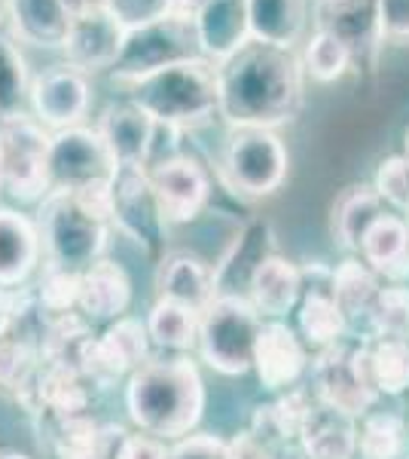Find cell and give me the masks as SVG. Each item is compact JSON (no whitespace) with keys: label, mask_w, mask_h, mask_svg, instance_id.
<instances>
[{"label":"cell","mask_w":409,"mask_h":459,"mask_svg":"<svg viewBox=\"0 0 409 459\" xmlns=\"http://www.w3.org/2000/svg\"><path fill=\"white\" fill-rule=\"evenodd\" d=\"M376 19L382 40L409 43V0H376Z\"/></svg>","instance_id":"cell-41"},{"label":"cell","mask_w":409,"mask_h":459,"mask_svg":"<svg viewBox=\"0 0 409 459\" xmlns=\"http://www.w3.org/2000/svg\"><path fill=\"white\" fill-rule=\"evenodd\" d=\"M159 298L183 303L192 313L202 316V309L217 298V294H214L211 270H208L199 257L171 255L159 270Z\"/></svg>","instance_id":"cell-26"},{"label":"cell","mask_w":409,"mask_h":459,"mask_svg":"<svg viewBox=\"0 0 409 459\" xmlns=\"http://www.w3.org/2000/svg\"><path fill=\"white\" fill-rule=\"evenodd\" d=\"M168 459H235L233 444L214 435H187L168 450Z\"/></svg>","instance_id":"cell-42"},{"label":"cell","mask_w":409,"mask_h":459,"mask_svg":"<svg viewBox=\"0 0 409 459\" xmlns=\"http://www.w3.org/2000/svg\"><path fill=\"white\" fill-rule=\"evenodd\" d=\"M311 22L321 31L337 34L352 49L354 62H361L363 56H373L385 43L382 34H379L376 0H345V4H324V0H318Z\"/></svg>","instance_id":"cell-18"},{"label":"cell","mask_w":409,"mask_h":459,"mask_svg":"<svg viewBox=\"0 0 409 459\" xmlns=\"http://www.w3.org/2000/svg\"><path fill=\"white\" fill-rule=\"evenodd\" d=\"M192 19L202 58L211 65L226 62L251 40L248 0H202L192 10Z\"/></svg>","instance_id":"cell-16"},{"label":"cell","mask_w":409,"mask_h":459,"mask_svg":"<svg viewBox=\"0 0 409 459\" xmlns=\"http://www.w3.org/2000/svg\"><path fill=\"white\" fill-rule=\"evenodd\" d=\"M150 175L153 196L159 203L162 221L171 224H187L199 218V212L208 205L211 196V181L208 172L190 157H168L147 169Z\"/></svg>","instance_id":"cell-11"},{"label":"cell","mask_w":409,"mask_h":459,"mask_svg":"<svg viewBox=\"0 0 409 459\" xmlns=\"http://www.w3.org/2000/svg\"><path fill=\"white\" fill-rule=\"evenodd\" d=\"M147 334L166 350L183 352L199 343V313H192L183 303L159 298L147 318Z\"/></svg>","instance_id":"cell-31"},{"label":"cell","mask_w":409,"mask_h":459,"mask_svg":"<svg viewBox=\"0 0 409 459\" xmlns=\"http://www.w3.org/2000/svg\"><path fill=\"white\" fill-rule=\"evenodd\" d=\"M132 300V282L114 261H95L80 273V303L89 318H120Z\"/></svg>","instance_id":"cell-24"},{"label":"cell","mask_w":409,"mask_h":459,"mask_svg":"<svg viewBox=\"0 0 409 459\" xmlns=\"http://www.w3.org/2000/svg\"><path fill=\"white\" fill-rule=\"evenodd\" d=\"M6 25L16 43L62 49L71 31V16L62 0H6Z\"/></svg>","instance_id":"cell-19"},{"label":"cell","mask_w":409,"mask_h":459,"mask_svg":"<svg viewBox=\"0 0 409 459\" xmlns=\"http://www.w3.org/2000/svg\"><path fill=\"white\" fill-rule=\"evenodd\" d=\"M6 153V190L19 203H43L52 190L49 181V142L52 132L31 114L0 126Z\"/></svg>","instance_id":"cell-8"},{"label":"cell","mask_w":409,"mask_h":459,"mask_svg":"<svg viewBox=\"0 0 409 459\" xmlns=\"http://www.w3.org/2000/svg\"><path fill=\"white\" fill-rule=\"evenodd\" d=\"M324 4H345V0H324Z\"/></svg>","instance_id":"cell-53"},{"label":"cell","mask_w":409,"mask_h":459,"mask_svg":"<svg viewBox=\"0 0 409 459\" xmlns=\"http://www.w3.org/2000/svg\"><path fill=\"white\" fill-rule=\"evenodd\" d=\"M220 120L229 129H278L306 101V68L296 49L248 40L217 65Z\"/></svg>","instance_id":"cell-1"},{"label":"cell","mask_w":409,"mask_h":459,"mask_svg":"<svg viewBox=\"0 0 409 459\" xmlns=\"http://www.w3.org/2000/svg\"><path fill=\"white\" fill-rule=\"evenodd\" d=\"M31 371V352L13 340H0V383L4 386H21Z\"/></svg>","instance_id":"cell-43"},{"label":"cell","mask_w":409,"mask_h":459,"mask_svg":"<svg viewBox=\"0 0 409 459\" xmlns=\"http://www.w3.org/2000/svg\"><path fill=\"white\" fill-rule=\"evenodd\" d=\"M302 454L309 459H354L358 454V432L352 417L321 407L311 411L306 429H302Z\"/></svg>","instance_id":"cell-28"},{"label":"cell","mask_w":409,"mask_h":459,"mask_svg":"<svg viewBox=\"0 0 409 459\" xmlns=\"http://www.w3.org/2000/svg\"><path fill=\"white\" fill-rule=\"evenodd\" d=\"M40 300L52 313H68L80 303V273H64L47 266V276L40 282Z\"/></svg>","instance_id":"cell-40"},{"label":"cell","mask_w":409,"mask_h":459,"mask_svg":"<svg viewBox=\"0 0 409 459\" xmlns=\"http://www.w3.org/2000/svg\"><path fill=\"white\" fill-rule=\"evenodd\" d=\"M129 417L159 441H181L196 429L205 407V386L190 359L144 361L125 389Z\"/></svg>","instance_id":"cell-2"},{"label":"cell","mask_w":409,"mask_h":459,"mask_svg":"<svg viewBox=\"0 0 409 459\" xmlns=\"http://www.w3.org/2000/svg\"><path fill=\"white\" fill-rule=\"evenodd\" d=\"M0 459H28V456H21V454H4Z\"/></svg>","instance_id":"cell-51"},{"label":"cell","mask_w":409,"mask_h":459,"mask_svg":"<svg viewBox=\"0 0 409 459\" xmlns=\"http://www.w3.org/2000/svg\"><path fill=\"white\" fill-rule=\"evenodd\" d=\"M0 190H6V153H4V135H0Z\"/></svg>","instance_id":"cell-46"},{"label":"cell","mask_w":409,"mask_h":459,"mask_svg":"<svg viewBox=\"0 0 409 459\" xmlns=\"http://www.w3.org/2000/svg\"><path fill=\"white\" fill-rule=\"evenodd\" d=\"M382 214H385V203L373 187H363V184L345 187L337 203H333V236H337L342 248L358 251L367 230Z\"/></svg>","instance_id":"cell-27"},{"label":"cell","mask_w":409,"mask_h":459,"mask_svg":"<svg viewBox=\"0 0 409 459\" xmlns=\"http://www.w3.org/2000/svg\"><path fill=\"white\" fill-rule=\"evenodd\" d=\"M373 190L382 196L385 205H391V209H397V212H409V157L406 153H397V157L379 162Z\"/></svg>","instance_id":"cell-38"},{"label":"cell","mask_w":409,"mask_h":459,"mask_svg":"<svg viewBox=\"0 0 409 459\" xmlns=\"http://www.w3.org/2000/svg\"><path fill=\"white\" fill-rule=\"evenodd\" d=\"M62 6L68 10V16H71V19H77V16H83V13H89L86 0H62Z\"/></svg>","instance_id":"cell-45"},{"label":"cell","mask_w":409,"mask_h":459,"mask_svg":"<svg viewBox=\"0 0 409 459\" xmlns=\"http://www.w3.org/2000/svg\"><path fill=\"white\" fill-rule=\"evenodd\" d=\"M318 377V395H321L324 407L342 413V417H361L367 413L376 402V392L370 386H363L352 368V352L330 346L321 352L315 368Z\"/></svg>","instance_id":"cell-17"},{"label":"cell","mask_w":409,"mask_h":459,"mask_svg":"<svg viewBox=\"0 0 409 459\" xmlns=\"http://www.w3.org/2000/svg\"><path fill=\"white\" fill-rule=\"evenodd\" d=\"M147 325L135 318H120L114 328L104 331L101 340H86L80 350V361L98 383H110L120 374L132 371L147 361Z\"/></svg>","instance_id":"cell-14"},{"label":"cell","mask_w":409,"mask_h":459,"mask_svg":"<svg viewBox=\"0 0 409 459\" xmlns=\"http://www.w3.org/2000/svg\"><path fill=\"white\" fill-rule=\"evenodd\" d=\"M125 28L110 16L107 10H89L83 16L71 19V31L62 53L64 65L77 68L80 74L110 71L123 53Z\"/></svg>","instance_id":"cell-13"},{"label":"cell","mask_w":409,"mask_h":459,"mask_svg":"<svg viewBox=\"0 0 409 459\" xmlns=\"http://www.w3.org/2000/svg\"><path fill=\"white\" fill-rule=\"evenodd\" d=\"M254 368L266 389L294 386L306 368V352H302L300 337L281 322L263 325L254 350Z\"/></svg>","instance_id":"cell-20"},{"label":"cell","mask_w":409,"mask_h":459,"mask_svg":"<svg viewBox=\"0 0 409 459\" xmlns=\"http://www.w3.org/2000/svg\"><path fill=\"white\" fill-rule=\"evenodd\" d=\"M287 147L275 129H229L223 172L244 196H272L287 178Z\"/></svg>","instance_id":"cell-7"},{"label":"cell","mask_w":409,"mask_h":459,"mask_svg":"<svg viewBox=\"0 0 409 459\" xmlns=\"http://www.w3.org/2000/svg\"><path fill=\"white\" fill-rule=\"evenodd\" d=\"M89 105H92L89 77L71 65H58L31 80V117L49 132L83 126Z\"/></svg>","instance_id":"cell-10"},{"label":"cell","mask_w":409,"mask_h":459,"mask_svg":"<svg viewBox=\"0 0 409 459\" xmlns=\"http://www.w3.org/2000/svg\"><path fill=\"white\" fill-rule=\"evenodd\" d=\"M40 246L52 270L83 273L107 246V221L95 218L77 203L71 190H49L40 203Z\"/></svg>","instance_id":"cell-4"},{"label":"cell","mask_w":409,"mask_h":459,"mask_svg":"<svg viewBox=\"0 0 409 459\" xmlns=\"http://www.w3.org/2000/svg\"><path fill=\"white\" fill-rule=\"evenodd\" d=\"M116 459H168L166 444L153 435H125L116 447Z\"/></svg>","instance_id":"cell-44"},{"label":"cell","mask_w":409,"mask_h":459,"mask_svg":"<svg viewBox=\"0 0 409 459\" xmlns=\"http://www.w3.org/2000/svg\"><path fill=\"white\" fill-rule=\"evenodd\" d=\"M192 58H202L192 10H171L168 16L150 22V25L125 31L123 53L110 68V80L114 86L132 83V80L171 68V65L192 62Z\"/></svg>","instance_id":"cell-5"},{"label":"cell","mask_w":409,"mask_h":459,"mask_svg":"<svg viewBox=\"0 0 409 459\" xmlns=\"http://www.w3.org/2000/svg\"><path fill=\"white\" fill-rule=\"evenodd\" d=\"M40 230L25 214L0 209V288H16L40 257Z\"/></svg>","instance_id":"cell-21"},{"label":"cell","mask_w":409,"mask_h":459,"mask_svg":"<svg viewBox=\"0 0 409 459\" xmlns=\"http://www.w3.org/2000/svg\"><path fill=\"white\" fill-rule=\"evenodd\" d=\"M406 426L394 413H373L363 420L358 435V450L363 459H397L404 454Z\"/></svg>","instance_id":"cell-35"},{"label":"cell","mask_w":409,"mask_h":459,"mask_svg":"<svg viewBox=\"0 0 409 459\" xmlns=\"http://www.w3.org/2000/svg\"><path fill=\"white\" fill-rule=\"evenodd\" d=\"M251 40L296 49L309 28V0H248Z\"/></svg>","instance_id":"cell-23"},{"label":"cell","mask_w":409,"mask_h":459,"mask_svg":"<svg viewBox=\"0 0 409 459\" xmlns=\"http://www.w3.org/2000/svg\"><path fill=\"white\" fill-rule=\"evenodd\" d=\"M31 114V74L16 37L0 28V126Z\"/></svg>","instance_id":"cell-29"},{"label":"cell","mask_w":409,"mask_h":459,"mask_svg":"<svg viewBox=\"0 0 409 459\" xmlns=\"http://www.w3.org/2000/svg\"><path fill=\"white\" fill-rule=\"evenodd\" d=\"M98 135L107 144L110 157H114L116 169L125 166H147L159 135V123L153 117H147L144 110L132 101H120V105L104 108L98 117Z\"/></svg>","instance_id":"cell-15"},{"label":"cell","mask_w":409,"mask_h":459,"mask_svg":"<svg viewBox=\"0 0 409 459\" xmlns=\"http://www.w3.org/2000/svg\"><path fill=\"white\" fill-rule=\"evenodd\" d=\"M404 144H406V157H409V129H406V142Z\"/></svg>","instance_id":"cell-52"},{"label":"cell","mask_w":409,"mask_h":459,"mask_svg":"<svg viewBox=\"0 0 409 459\" xmlns=\"http://www.w3.org/2000/svg\"><path fill=\"white\" fill-rule=\"evenodd\" d=\"M248 288H251V307H254L260 316L278 318L294 307L296 298H300L302 273L296 270L287 257L269 255L254 264Z\"/></svg>","instance_id":"cell-22"},{"label":"cell","mask_w":409,"mask_h":459,"mask_svg":"<svg viewBox=\"0 0 409 459\" xmlns=\"http://www.w3.org/2000/svg\"><path fill=\"white\" fill-rule=\"evenodd\" d=\"M373 386L385 395H400L409 389V340H379L370 346Z\"/></svg>","instance_id":"cell-34"},{"label":"cell","mask_w":409,"mask_h":459,"mask_svg":"<svg viewBox=\"0 0 409 459\" xmlns=\"http://www.w3.org/2000/svg\"><path fill=\"white\" fill-rule=\"evenodd\" d=\"M107 4H110V0H86L89 10H107Z\"/></svg>","instance_id":"cell-48"},{"label":"cell","mask_w":409,"mask_h":459,"mask_svg":"<svg viewBox=\"0 0 409 459\" xmlns=\"http://www.w3.org/2000/svg\"><path fill=\"white\" fill-rule=\"evenodd\" d=\"M171 10H177L175 0H110L107 13L114 16L125 31H135L141 25L168 16Z\"/></svg>","instance_id":"cell-39"},{"label":"cell","mask_w":409,"mask_h":459,"mask_svg":"<svg viewBox=\"0 0 409 459\" xmlns=\"http://www.w3.org/2000/svg\"><path fill=\"white\" fill-rule=\"evenodd\" d=\"M125 101L138 105L147 117L171 129H192L220 114L217 65L208 58L171 65L156 74H147L132 83H120Z\"/></svg>","instance_id":"cell-3"},{"label":"cell","mask_w":409,"mask_h":459,"mask_svg":"<svg viewBox=\"0 0 409 459\" xmlns=\"http://www.w3.org/2000/svg\"><path fill=\"white\" fill-rule=\"evenodd\" d=\"M114 224L123 227L138 246L153 248L159 242L162 230L168 224L162 221L159 203L153 196L147 166H125L114 175Z\"/></svg>","instance_id":"cell-12"},{"label":"cell","mask_w":409,"mask_h":459,"mask_svg":"<svg viewBox=\"0 0 409 459\" xmlns=\"http://www.w3.org/2000/svg\"><path fill=\"white\" fill-rule=\"evenodd\" d=\"M40 398L52 407V411L62 413L64 420L77 417L86 404V395H83V389H80L77 371L64 365V361L55 368H49L47 377L40 380Z\"/></svg>","instance_id":"cell-37"},{"label":"cell","mask_w":409,"mask_h":459,"mask_svg":"<svg viewBox=\"0 0 409 459\" xmlns=\"http://www.w3.org/2000/svg\"><path fill=\"white\" fill-rule=\"evenodd\" d=\"M260 313L251 300L235 294L214 298L199 316V350L202 359L220 374H244L254 368V350L260 337Z\"/></svg>","instance_id":"cell-6"},{"label":"cell","mask_w":409,"mask_h":459,"mask_svg":"<svg viewBox=\"0 0 409 459\" xmlns=\"http://www.w3.org/2000/svg\"><path fill=\"white\" fill-rule=\"evenodd\" d=\"M348 316L342 313V307L333 298V291H309L306 300L300 307V328L302 337L309 340L311 346H321V350H330L337 346V340L345 334Z\"/></svg>","instance_id":"cell-30"},{"label":"cell","mask_w":409,"mask_h":459,"mask_svg":"<svg viewBox=\"0 0 409 459\" xmlns=\"http://www.w3.org/2000/svg\"><path fill=\"white\" fill-rule=\"evenodd\" d=\"M363 264H370L376 273L388 279L409 276V221L400 214L385 212L373 227L367 230L361 242Z\"/></svg>","instance_id":"cell-25"},{"label":"cell","mask_w":409,"mask_h":459,"mask_svg":"<svg viewBox=\"0 0 409 459\" xmlns=\"http://www.w3.org/2000/svg\"><path fill=\"white\" fill-rule=\"evenodd\" d=\"M64 459H98V454H71V456H64Z\"/></svg>","instance_id":"cell-49"},{"label":"cell","mask_w":409,"mask_h":459,"mask_svg":"<svg viewBox=\"0 0 409 459\" xmlns=\"http://www.w3.org/2000/svg\"><path fill=\"white\" fill-rule=\"evenodd\" d=\"M330 291L337 303L342 307L345 316H354V313H370L373 307L376 294H379V282H376V270L363 261H342L330 276Z\"/></svg>","instance_id":"cell-33"},{"label":"cell","mask_w":409,"mask_h":459,"mask_svg":"<svg viewBox=\"0 0 409 459\" xmlns=\"http://www.w3.org/2000/svg\"><path fill=\"white\" fill-rule=\"evenodd\" d=\"M116 162L107 144L92 126H71V129L52 132L49 142V181L52 190H77L92 187L101 181H114Z\"/></svg>","instance_id":"cell-9"},{"label":"cell","mask_w":409,"mask_h":459,"mask_svg":"<svg viewBox=\"0 0 409 459\" xmlns=\"http://www.w3.org/2000/svg\"><path fill=\"white\" fill-rule=\"evenodd\" d=\"M370 322L382 340H409V288H379L370 307Z\"/></svg>","instance_id":"cell-36"},{"label":"cell","mask_w":409,"mask_h":459,"mask_svg":"<svg viewBox=\"0 0 409 459\" xmlns=\"http://www.w3.org/2000/svg\"><path fill=\"white\" fill-rule=\"evenodd\" d=\"M199 4H202V0H175L177 10H196Z\"/></svg>","instance_id":"cell-47"},{"label":"cell","mask_w":409,"mask_h":459,"mask_svg":"<svg viewBox=\"0 0 409 459\" xmlns=\"http://www.w3.org/2000/svg\"><path fill=\"white\" fill-rule=\"evenodd\" d=\"M300 58H302V68H306V77H311L315 83H337L354 65L352 49L337 34L321 31V28H315V34L302 43Z\"/></svg>","instance_id":"cell-32"},{"label":"cell","mask_w":409,"mask_h":459,"mask_svg":"<svg viewBox=\"0 0 409 459\" xmlns=\"http://www.w3.org/2000/svg\"><path fill=\"white\" fill-rule=\"evenodd\" d=\"M0 313H4V309H0Z\"/></svg>","instance_id":"cell-54"},{"label":"cell","mask_w":409,"mask_h":459,"mask_svg":"<svg viewBox=\"0 0 409 459\" xmlns=\"http://www.w3.org/2000/svg\"><path fill=\"white\" fill-rule=\"evenodd\" d=\"M6 19V0H0V22Z\"/></svg>","instance_id":"cell-50"}]
</instances>
